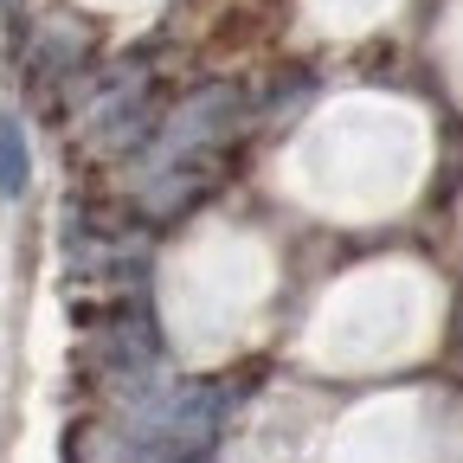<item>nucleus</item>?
<instances>
[{
    "mask_svg": "<svg viewBox=\"0 0 463 463\" xmlns=\"http://www.w3.org/2000/svg\"><path fill=\"white\" fill-rule=\"evenodd\" d=\"M26 187V136L20 123H0V194H20Z\"/></svg>",
    "mask_w": 463,
    "mask_h": 463,
    "instance_id": "nucleus-1",
    "label": "nucleus"
}]
</instances>
